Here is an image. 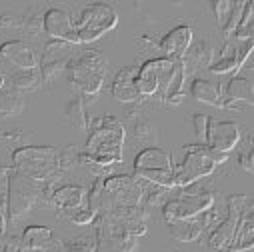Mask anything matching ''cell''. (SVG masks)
I'll list each match as a JSON object with an SVG mask.
<instances>
[{
    "instance_id": "cell-36",
    "label": "cell",
    "mask_w": 254,
    "mask_h": 252,
    "mask_svg": "<svg viewBox=\"0 0 254 252\" xmlns=\"http://www.w3.org/2000/svg\"><path fill=\"white\" fill-rule=\"evenodd\" d=\"M244 144L246 146L238 154V166L242 170H246V172H252L254 170V152H252V136L250 134H248V138H246Z\"/></svg>"
},
{
    "instance_id": "cell-9",
    "label": "cell",
    "mask_w": 254,
    "mask_h": 252,
    "mask_svg": "<svg viewBox=\"0 0 254 252\" xmlns=\"http://www.w3.org/2000/svg\"><path fill=\"white\" fill-rule=\"evenodd\" d=\"M116 24H118V12L106 2L86 4L78 12V18L74 20V28H76V36L80 44L98 40L106 32L114 30Z\"/></svg>"
},
{
    "instance_id": "cell-2",
    "label": "cell",
    "mask_w": 254,
    "mask_h": 252,
    "mask_svg": "<svg viewBox=\"0 0 254 252\" xmlns=\"http://www.w3.org/2000/svg\"><path fill=\"white\" fill-rule=\"evenodd\" d=\"M106 68H108V58L100 50L86 48L70 58L66 66V74L72 88L80 92V98L84 100V104L92 102L100 92L104 84Z\"/></svg>"
},
{
    "instance_id": "cell-31",
    "label": "cell",
    "mask_w": 254,
    "mask_h": 252,
    "mask_svg": "<svg viewBox=\"0 0 254 252\" xmlns=\"http://www.w3.org/2000/svg\"><path fill=\"white\" fill-rule=\"evenodd\" d=\"M60 218H64L76 226H86V224H92L96 214L88 208V206H80V208H72V210H56Z\"/></svg>"
},
{
    "instance_id": "cell-27",
    "label": "cell",
    "mask_w": 254,
    "mask_h": 252,
    "mask_svg": "<svg viewBox=\"0 0 254 252\" xmlns=\"http://www.w3.org/2000/svg\"><path fill=\"white\" fill-rule=\"evenodd\" d=\"M78 164H80V146L70 144L66 148L58 150V154H56V166H58V172L60 174L72 172Z\"/></svg>"
},
{
    "instance_id": "cell-8",
    "label": "cell",
    "mask_w": 254,
    "mask_h": 252,
    "mask_svg": "<svg viewBox=\"0 0 254 252\" xmlns=\"http://www.w3.org/2000/svg\"><path fill=\"white\" fill-rule=\"evenodd\" d=\"M132 174L138 176L144 182L162 186V188H174L172 176H174V162L170 152L158 148V146H146L142 148L132 164Z\"/></svg>"
},
{
    "instance_id": "cell-32",
    "label": "cell",
    "mask_w": 254,
    "mask_h": 252,
    "mask_svg": "<svg viewBox=\"0 0 254 252\" xmlns=\"http://www.w3.org/2000/svg\"><path fill=\"white\" fill-rule=\"evenodd\" d=\"M244 6H246V0H238V2H234V8H232V12H230V18H228V22L224 24V28L220 30L222 40L232 38L234 30H236V26H238V22H240V18H242Z\"/></svg>"
},
{
    "instance_id": "cell-14",
    "label": "cell",
    "mask_w": 254,
    "mask_h": 252,
    "mask_svg": "<svg viewBox=\"0 0 254 252\" xmlns=\"http://www.w3.org/2000/svg\"><path fill=\"white\" fill-rule=\"evenodd\" d=\"M192 40H194V28L190 24H178L158 40L160 56L170 60H182Z\"/></svg>"
},
{
    "instance_id": "cell-21",
    "label": "cell",
    "mask_w": 254,
    "mask_h": 252,
    "mask_svg": "<svg viewBox=\"0 0 254 252\" xmlns=\"http://www.w3.org/2000/svg\"><path fill=\"white\" fill-rule=\"evenodd\" d=\"M190 94L194 100L210 106H220V96H222V86L218 82L206 80V78H194L190 82Z\"/></svg>"
},
{
    "instance_id": "cell-30",
    "label": "cell",
    "mask_w": 254,
    "mask_h": 252,
    "mask_svg": "<svg viewBox=\"0 0 254 252\" xmlns=\"http://www.w3.org/2000/svg\"><path fill=\"white\" fill-rule=\"evenodd\" d=\"M60 252H96V236L86 234V236H76L72 240L62 242Z\"/></svg>"
},
{
    "instance_id": "cell-24",
    "label": "cell",
    "mask_w": 254,
    "mask_h": 252,
    "mask_svg": "<svg viewBox=\"0 0 254 252\" xmlns=\"http://www.w3.org/2000/svg\"><path fill=\"white\" fill-rule=\"evenodd\" d=\"M24 110V96L16 90H0V120L18 116Z\"/></svg>"
},
{
    "instance_id": "cell-26",
    "label": "cell",
    "mask_w": 254,
    "mask_h": 252,
    "mask_svg": "<svg viewBox=\"0 0 254 252\" xmlns=\"http://www.w3.org/2000/svg\"><path fill=\"white\" fill-rule=\"evenodd\" d=\"M252 36H254V4L250 2V0H246L242 18H240L232 38L238 40V42H244V40H252Z\"/></svg>"
},
{
    "instance_id": "cell-20",
    "label": "cell",
    "mask_w": 254,
    "mask_h": 252,
    "mask_svg": "<svg viewBox=\"0 0 254 252\" xmlns=\"http://www.w3.org/2000/svg\"><path fill=\"white\" fill-rule=\"evenodd\" d=\"M86 188L76 186V184H66V186H58L52 192V206L56 210H72L80 208L86 202Z\"/></svg>"
},
{
    "instance_id": "cell-3",
    "label": "cell",
    "mask_w": 254,
    "mask_h": 252,
    "mask_svg": "<svg viewBox=\"0 0 254 252\" xmlns=\"http://www.w3.org/2000/svg\"><path fill=\"white\" fill-rule=\"evenodd\" d=\"M182 162L174 164V188H184L192 182H198L206 176H210L218 164H224L228 160V154L218 152L206 144H186Z\"/></svg>"
},
{
    "instance_id": "cell-13",
    "label": "cell",
    "mask_w": 254,
    "mask_h": 252,
    "mask_svg": "<svg viewBox=\"0 0 254 252\" xmlns=\"http://www.w3.org/2000/svg\"><path fill=\"white\" fill-rule=\"evenodd\" d=\"M252 102H254V84H252V78L250 76L236 74L222 88V96H220V106L218 108L242 110L244 104H252Z\"/></svg>"
},
{
    "instance_id": "cell-19",
    "label": "cell",
    "mask_w": 254,
    "mask_h": 252,
    "mask_svg": "<svg viewBox=\"0 0 254 252\" xmlns=\"http://www.w3.org/2000/svg\"><path fill=\"white\" fill-rule=\"evenodd\" d=\"M214 60V48L212 44H208L206 40H196L188 46L186 54L182 56V62L186 66V74H190L192 70H200V68H208Z\"/></svg>"
},
{
    "instance_id": "cell-41",
    "label": "cell",
    "mask_w": 254,
    "mask_h": 252,
    "mask_svg": "<svg viewBox=\"0 0 254 252\" xmlns=\"http://www.w3.org/2000/svg\"><path fill=\"white\" fill-rule=\"evenodd\" d=\"M58 252H60V250H58Z\"/></svg>"
},
{
    "instance_id": "cell-6",
    "label": "cell",
    "mask_w": 254,
    "mask_h": 252,
    "mask_svg": "<svg viewBox=\"0 0 254 252\" xmlns=\"http://www.w3.org/2000/svg\"><path fill=\"white\" fill-rule=\"evenodd\" d=\"M56 154L54 146H18L12 150V166L36 182H58L62 174L56 166Z\"/></svg>"
},
{
    "instance_id": "cell-10",
    "label": "cell",
    "mask_w": 254,
    "mask_h": 252,
    "mask_svg": "<svg viewBox=\"0 0 254 252\" xmlns=\"http://www.w3.org/2000/svg\"><path fill=\"white\" fill-rule=\"evenodd\" d=\"M172 66H174V60L164 58V56H156V58L144 60L142 64H138L136 90L142 100L152 98L154 94L164 90V86L170 78Z\"/></svg>"
},
{
    "instance_id": "cell-18",
    "label": "cell",
    "mask_w": 254,
    "mask_h": 252,
    "mask_svg": "<svg viewBox=\"0 0 254 252\" xmlns=\"http://www.w3.org/2000/svg\"><path fill=\"white\" fill-rule=\"evenodd\" d=\"M238 40L228 38L224 40L218 56H214L212 64L208 66V70L212 74H232L236 70H240V62H238Z\"/></svg>"
},
{
    "instance_id": "cell-34",
    "label": "cell",
    "mask_w": 254,
    "mask_h": 252,
    "mask_svg": "<svg viewBox=\"0 0 254 252\" xmlns=\"http://www.w3.org/2000/svg\"><path fill=\"white\" fill-rule=\"evenodd\" d=\"M210 6H212V10H214V14H216L218 30H222L224 24H226L228 18H230V12H232V8H234V2H232V0H216V2H212Z\"/></svg>"
},
{
    "instance_id": "cell-7",
    "label": "cell",
    "mask_w": 254,
    "mask_h": 252,
    "mask_svg": "<svg viewBox=\"0 0 254 252\" xmlns=\"http://www.w3.org/2000/svg\"><path fill=\"white\" fill-rule=\"evenodd\" d=\"M148 182L130 174H110L102 180V202L100 212H108L112 208H128L142 206Z\"/></svg>"
},
{
    "instance_id": "cell-29",
    "label": "cell",
    "mask_w": 254,
    "mask_h": 252,
    "mask_svg": "<svg viewBox=\"0 0 254 252\" xmlns=\"http://www.w3.org/2000/svg\"><path fill=\"white\" fill-rule=\"evenodd\" d=\"M84 106L86 104H84V100L80 96L72 98L68 102V106H66V116L72 122L74 128H78V130H86V124H88V116L84 112Z\"/></svg>"
},
{
    "instance_id": "cell-39",
    "label": "cell",
    "mask_w": 254,
    "mask_h": 252,
    "mask_svg": "<svg viewBox=\"0 0 254 252\" xmlns=\"http://www.w3.org/2000/svg\"><path fill=\"white\" fill-rule=\"evenodd\" d=\"M0 28H20V16H12V14H2L0 16Z\"/></svg>"
},
{
    "instance_id": "cell-17",
    "label": "cell",
    "mask_w": 254,
    "mask_h": 252,
    "mask_svg": "<svg viewBox=\"0 0 254 252\" xmlns=\"http://www.w3.org/2000/svg\"><path fill=\"white\" fill-rule=\"evenodd\" d=\"M0 56L2 60L10 62L18 70H30L38 68V56L36 52L22 40H6L0 44Z\"/></svg>"
},
{
    "instance_id": "cell-22",
    "label": "cell",
    "mask_w": 254,
    "mask_h": 252,
    "mask_svg": "<svg viewBox=\"0 0 254 252\" xmlns=\"http://www.w3.org/2000/svg\"><path fill=\"white\" fill-rule=\"evenodd\" d=\"M252 246H254V216H252V210H250L238 220L230 252H246Z\"/></svg>"
},
{
    "instance_id": "cell-33",
    "label": "cell",
    "mask_w": 254,
    "mask_h": 252,
    "mask_svg": "<svg viewBox=\"0 0 254 252\" xmlns=\"http://www.w3.org/2000/svg\"><path fill=\"white\" fill-rule=\"evenodd\" d=\"M208 114H192L190 116V130L196 136L198 144H204L206 140V128H208Z\"/></svg>"
},
{
    "instance_id": "cell-37",
    "label": "cell",
    "mask_w": 254,
    "mask_h": 252,
    "mask_svg": "<svg viewBox=\"0 0 254 252\" xmlns=\"http://www.w3.org/2000/svg\"><path fill=\"white\" fill-rule=\"evenodd\" d=\"M20 140H24V132L20 128L0 132V142H4V144H20Z\"/></svg>"
},
{
    "instance_id": "cell-11",
    "label": "cell",
    "mask_w": 254,
    "mask_h": 252,
    "mask_svg": "<svg viewBox=\"0 0 254 252\" xmlns=\"http://www.w3.org/2000/svg\"><path fill=\"white\" fill-rule=\"evenodd\" d=\"M242 140L240 126L234 120H220V118H208V128H206V140L204 144L218 150V152H232Z\"/></svg>"
},
{
    "instance_id": "cell-40",
    "label": "cell",
    "mask_w": 254,
    "mask_h": 252,
    "mask_svg": "<svg viewBox=\"0 0 254 252\" xmlns=\"http://www.w3.org/2000/svg\"><path fill=\"white\" fill-rule=\"evenodd\" d=\"M4 84H6V74H2V72H0V90L4 88Z\"/></svg>"
},
{
    "instance_id": "cell-28",
    "label": "cell",
    "mask_w": 254,
    "mask_h": 252,
    "mask_svg": "<svg viewBox=\"0 0 254 252\" xmlns=\"http://www.w3.org/2000/svg\"><path fill=\"white\" fill-rule=\"evenodd\" d=\"M132 134H134V138H136L138 142H142V144H156V142H158V130H156V126H154L146 116H142V118H138V120L134 122Z\"/></svg>"
},
{
    "instance_id": "cell-12",
    "label": "cell",
    "mask_w": 254,
    "mask_h": 252,
    "mask_svg": "<svg viewBox=\"0 0 254 252\" xmlns=\"http://www.w3.org/2000/svg\"><path fill=\"white\" fill-rule=\"evenodd\" d=\"M44 32L52 36V40H62L68 42L72 46L80 44L74 28V18L70 16L68 10L60 8V6H48L44 12Z\"/></svg>"
},
{
    "instance_id": "cell-16",
    "label": "cell",
    "mask_w": 254,
    "mask_h": 252,
    "mask_svg": "<svg viewBox=\"0 0 254 252\" xmlns=\"http://www.w3.org/2000/svg\"><path fill=\"white\" fill-rule=\"evenodd\" d=\"M110 216L114 218V222L130 236H144L148 234V226H146V220H148V210L144 206H128V208H112L108 210Z\"/></svg>"
},
{
    "instance_id": "cell-35",
    "label": "cell",
    "mask_w": 254,
    "mask_h": 252,
    "mask_svg": "<svg viewBox=\"0 0 254 252\" xmlns=\"http://www.w3.org/2000/svg\"><path fill=\"white\" fill-rule=\"evenodd\" d=\"M136 44H138V48H140V52H142V54L146 52V60L156 58V56H152V54H158V56H160V50H158V40H156L152 34H142V36H138Z\"/></svg>"
},
{
    "instance_id": "cell-25",
    "label": "cell",
    "mask_w": 254,
    "mask_h": 252,
    "mask_svg": "<svg viewBox=\"0 0 254 252\" xmlns=\"http://www.w3.org/2000/svg\"><path fill=\"white\" fill-rule=\"evenodd\" d=\"M48 6L44 4H36V6H30L22 16H20V28L30 34V36H36L44 30V12H46Z\"/></svg>"
},
{
    "instance_id": "cell-38",
    "label": "cell",
    "mask_w": 254,
    "mask_h": 252,
    "mask_svg": "<svg viewBox=\"0 0 254 252\" xmlns=\"http://www.w3.org/2000/svg\"><path fill=\"white\" fill-rule=\"evenodd\" d=\"M8 214H6V198L0 200V244H2L4 236L8 234Z\"/></svg>"
},
{
    "instance_id": "cell-15",
    "label": "cell",
    "mask_w": 254,
    "mask_h": 252,
    "mask_svg": "<svg viewBox=\"0 0 254 252\" xmlns=\"http://www.w3.org/2000/svg\"><path fill=\"white\" fill-rule=\"evenodd\" d=\"M136 76H138V64H130V66L120 68L116 72L112 84H110V94L122 104L142 102V98L136 90Z\"/></svg>"
},
{
    "instance_id": "cell-1",
    "label": "cell",
    "mask_w": 254,
    "mask_h": 252,
    "mask_svg": "<svg viewBox=\"0 0 254 252\" xmlns=\"http://www.w3.org/2000/svg\"><path fill=\"white\" fill-rule=\"evenodd\" d=\"M86 130H90V136L84 150H80V164H84L96 178L110 176V166L122 162V146L126 138L122 122L104 114L88 118Z\"/></svg>"
},
{
    "instance_id": "cell-23",
    "label": "cell",
    "mask_w": 254,
    "mask_h": 252,
    "mask_svg": "<svg viewBox=\"0 0 254 252\" xmlns=\"http://www.w3.org/2000/svg\"><path fill=\"white\" fill-rule=\"evenodd\" d=\"M10 80V86L12 90L16 92H36L44 86L42 82V74H40V68H30V70H16L14 74L8 76Z\"/></svg>"
},
{
    "instance_id": "cell-5",
    "label": "cell",
    "mask_w": 254,
    "mask_h": 252,
    "mask_svg": "<svg viewBox=\"0 0 254 252\" xmlns=\"http://www.w3.org/2000/svg\"><path fill=\"white\" fill-rule=\"evenodd\" d=\"M214 202H216L214 190L198 180L184 188H178V196L168 198V202L162 206V218L166 224L176 222V220L194 218L200 212L212 208Z\"/></svg>"
},
{
    "instance_id": "cell-4",
    "label": "cell",
    "mask_w": 254,
    "mask_h": 252,
    "mask_svg": "<svg viewBox=\"0 0 254 252\" xmlns=\"http://www.w3.org/2000/svg\"><path fill=\"white\" fill-rule=\"evenodd\" d=\"M44 182H36L14 168L6 176V214L8 222H18L34 208H42Z\"/></svg>"
}]
</instances>
